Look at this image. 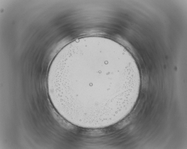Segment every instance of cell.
I'll list each match as a JSON object with an SVG mask.
<instances>
[{
    "mask_svg": "<svg viewBox=\"0 0 187 149\" xmlns=\"http://www.w3.org/2000/svg\"><path fill=\"white\" fill-rule=\"evenodd\" d=\"M107 53L98 49L75 50L59 58L53 75L67 108L83 111L105 108L108 84L119 72L110 68Z\"/></svg>",
    "mask_w": 187,
    "mask_h": 149,
    "instance_id": "obj_1",
    "label": "cell"
}]
</instances>
